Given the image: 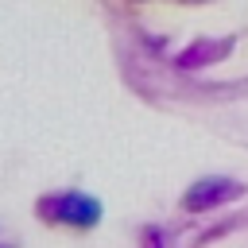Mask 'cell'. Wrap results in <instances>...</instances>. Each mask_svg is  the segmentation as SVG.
<instances>
[{
	"instance_id": "cell-1",
	"label": "cell",
	"mask_w": 248,
	"mask_h": 248,
	"mask_svg": "<svg viewBox=\"0 0 248 248\" xmlns=\"http://www.w3.org/2000/svg\"><path fill=\"white\" fill-rule=\"evenodd\" d=\"M54 213H58V221H70V225H93L101 205L85 194H66V198L54 202Z\"/></svg>"
}]
</instances>
